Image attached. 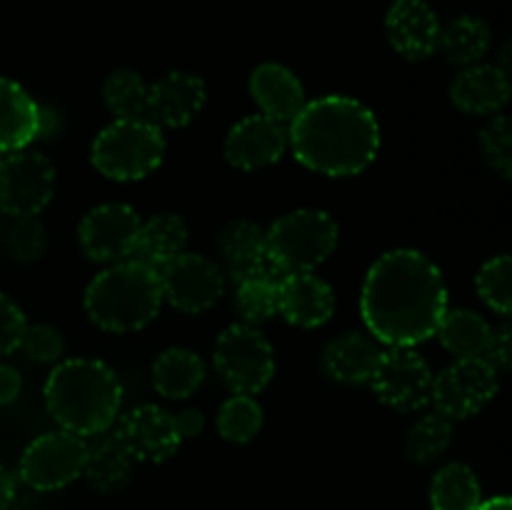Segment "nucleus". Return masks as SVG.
Wrapping results in <instances>:
<instances>
[{
  "label": "nucleus",
  "mask_w": 512,
  "mask_h": 510,
  "mask_svg": "<svg viewBox=\"0 0 512 510\" xmlns=\"http://www.w3.org/2000/svg\"><path fill=\"white\" fill-rule=\"evenodd\" d=\"M445 310L443 273L420 250H390L365 275L360 315L368 335L388 348H415L433 338Z\"/></svg>",
  "instance_id": "nucleus-1"
},
{
  "label": "nucleus",
  "mask_w": 512,
  "mask_h": 510,
  "mask_svg": "<svg viewBox=\"0 0 512 510\" xmlns=\"http://www.w3.org/2000/svg\"><path fill=\"white\" fill-rule=\"evenodd\" d=\"M288 145L300 165L330 178H350L368 168L380 150L373 110L348 95H323L290 120Z\"/></svg>",
  "instance_id": "nucleus-2"
},
{
  "label": "nucleus",
  "mask_w": 512,
  "mask_h": 510,
  "mask_svg": "<svg viewBox=\"0 0 512 510\" xmlns=\"http://www.w3.org/2000/svg\"><path fill=\"white\" fill-rule=\"evenodd\" d=\"M43 395L55 423L80 438L105 433L123 405L118 375L93 358L60 360L45 380Z\"/></svg>",
  "instance_id": "nucleus-3"
},
{
  "label": "nucleus",
  "mask_w": 512,
  "mask_h": 510,
  "mask_svg": "<svg viewBox=\"0 0 512 510\" xmlns=\"http://www.w3.org/2000/svg\"><path fill=\"white\" fill-rule=\"evenodd\" d=\"M85 313L108 333L143 330L163 305V288L155 270L120 260L95 275L85 288Z\"/></svg>",
  "instance_id": "nucleus-4"
},
{
  "label": "nucleus",
  "mask_w": 512,
  "mask_h": 510,
  "mask_svg": "<svg viewBox=\"0 0 512 510\" xmlns=\"http://www.w3.org/2000/svg\"><path fill=\"white\" fill-rule=\"evenodd\" d=\"M340 230L333 215L318 208H300L280 215L268 230V263L275 275L315 273L338 248Z\"/></svg>",
  "instance_id": "nucleus-5"
},
{
  "label": "nucleus",
  "mask_w": 512,
  "mask_h": 510,
  "mask_svg": "<svg viewBox=\"0 0 512 510\" xmlns=\"http://www.w3.org/2000/svg\"><path fill=\"white\" fill-rule=\"evenodd\" d=\"M165 158L163 130L148 118L113 120L98 133L90 148V160L100 175L118 183L143 180Z\"/></svg>",
  "instance_id": "nucleus-6"
},
{
  "label": "nucleus",
  "mask_w": 512,
  "mask_h": 510,
  "mask_svg": "<svg viewBox=\"0 0 512 510\" xmlns=\"http://www.w3.org/2000/svg\"><path fill=\"white\" fill-rule=\"evenodd\" d=\"M215 370L235 395H258L275 375L273 345L255 325H230L215 343Z\"/></svg>",
  "instance_id": "nucleus-7"
},
{
  "label": "nucleus",
  "mask_w": 512,
  "mask_h": 510,
  "mask_svg": "<svg viewBox=\"0 0 512 510\" xmlns=\"http://www.w3.org/2000/svg\"><path fill=\"white\" fill-rule=\"evenodd\" d=\"M88 443L68 430H55L35 438L20 455V478L33 490H60L83 475Z\"/></svg>",
  "instance_id": "nucleus-8"
},
{
  "label": "nucleus",
  "mask_w": 512,
  "mask_h": 510,
  "mask_svg": "<svg viewBox=\"0 0 512 510\" xmlns=\"http://www.w3.org/2000/svg\"><path fill=\"white\" fill-rule=\"evenodd\" d=\"M55 193V168L38 150H15L0 158V210L30 218L45 210Z\"/></svg>",
  "instance_id": "nucleus-9"
},
{
  "label": "nucleus",
  "mask_w": 512,
  "mask_h": 510,
  "mask_svg": "<svg viewBox=\"0 0 512 510\" xmlns=\"http://www.w3.org/2000/svg\"><path fill=\"white\" fill-rule=\"evenodd\" d=\"M498 370L483 358H458L433 375L430 403L450 420L478 415L498 395Z\"/></svg>",
  "instance_id": "nucleus-10"
},
{
  "label": "nucleus",
  "mask_w": 512,
  "mask_h": 510,
  "mask_svg": "<svg viewBox=\"0 0 512 510\" xmlns=\"http://www.w3.org/2000/svg\"><path fill=\"white\" fill-rule=\"evenodd\" d=\"M163 300L180 313L198 315L213 308L225 290V275L218 263L200 253H180L158 270Z\"/></svg>",
  "instance_id": "nucleus-11"
},
{
  "label": "nucleus",
  "mask_w": 512,
  "mask_h": 510,
  "mask_svg": "<svg viewBox=\"0 0 512 510\" xmlns=\"http://www.w3.org/2000/svg\"><path fill=\"white\" fill-rule=\"evenodd\" d=\"M370 388L388 408L415 413L430 405L433 373L423 355L413 348H388L383 350L378 370L370 378Z\"/></svg>",
  "instance_id": "nucleus-12"
},
{
  "label": "nucleus",
  "mask_w": 512,
  "mask_h": 510,
  "mask_svg": "<svg viewBox=\"0 0 512 510\" xmlns=\"http://www.w3.org/2000/svg\"><path fill=\"white\" fill-rule=\"evenodd\" d=\"M140 218L130 205L103 203L88 210L78 225V243L85 258L95 263H120L128 260L133 240L138 235Z\"/></svg>",
  "instance_id": "nucleus-13"
},
{
  "label": "nucleus",
  "mask_w": 512,
  "mask_h": 510,
  "mask_svg": "<svg viewBox=\"0 0 512 510\" xmlns=\"http://www.w3.org/2000/svg\"><path fill=\"white\" fill-rule=\"evenodd\" d=\"M115 438L125 445L133 460H143V463H165L178 453L183 443L175 415L150 403L130 408L128 413L120 415Z\"/></svg>",
  "instance_id": "nucleus-14"
},
{
  "label": "nucleus",
  "mask_w": 512,
  "mask_h": 510,
  "mask_svg": "<svg viewBox=\"0 0 512 510\" xmlns=\"http://www.w3.org/2000/svg\"><path fill=\"white\" fill-rule=\"evenodd\" d=\"M225 160L238 170H263L278 163L288 150V125L263 113L248 115L230 128Z\"/></svg>",
  "instance_id": "nucleus-15"
},
{
  "label": "nucleus",
  "mask_w": 512,
  "mask_h": 510,
  "mask_svg": "<svg viewBox=\"0 0 512 510\" xmlns=\"http://www.w3.org/2000/svg\"><path fill=\"white\" fill-rule=\"evenodd\" d=\"M438 13L428 0H395L385 15L388 43L405 60H428L438 50Z\"/></svg>",
  "instance_id": "nucleus-16"
},
{
  "label": "nucleus",
  "mask_w": 512,
  "mask_h": 510,
  "mask_svg": "<svg viewBox=\"0 0 512 510\" xmlns=\"http://www.w3.org/2000/svg\"><path fill=\"white\" fill-rule=\"evenodd\" d=\"M203 78L185 70H173L148 85V113L145 118L158 128H185L205 108Z\"/></svg>",
  "instance_id": "nucleus-17"
},
{
  "label": "nucleus",
  "mask_w": 512,
  "mask_h": 510,
  "mask_svg": "<svg viewBox=\"0 0 512 510\" xmlns=\"http://www.w3.org/2000/svg\"><path fill=\"white\" fill-rule=\"evenodd\" d=\"M335 313V293L315 273H293L280 278L278 315L298 328H320Z\"/></svg>",
  "instance_id": "nucleus-18"
},
{
  "label": "nucleus",
  "mask_w": 512,
  "mask_h": 510,
  "mask_svg": "<svg viewBox=\"0 0 512 510\" xmlns=\"http://www.w3.org/2000/svg\"><path fill=\"white\" fill-rule=\"evenodd\" d=\"M218 253L223 263V275L233 283L250 278V275L273 273L268 263V243L265 230L253 220H233L218 235Z\"/></svg>",
  "instance_id": "nucleus-19"
},
{
  "label": "nucleus",
  "mask_w": 512,
  "mask_h": 510,
  "mask_svg": "<svg viewBox=\"0 0 512 510\" xmlns=\"http://www.w3.org/2000/svg\"><path fill=\"white\" fill-rule=\"evenodd\" d=\"M250 95L258 103L260 113L278 123L290 125V120L303 110L305 88L298 75L280 63H263L250 73Z\"/></svg>",
  "instance_id": "nucleus-20"
},
{
  "label": "nucleus",
  "mask_w": 512,
  "mask_h": 510,
  "mask_svg": "<svg viewBox=\"0 0 512 510\" xmlns=\"http://www.w3.org/2000/svg\"><path fill=\"white\" fill-rule=\"evenodd\" d=\"M450 100L468 115L500 113L510 100V80L500 65H468L450 83Z\"/></svg>",
  "instance_id": "nucleus-21"
},
{
  "label": "nucleus",
  "mask_w": 512,
  "mask_h": 510,
  "mask_svg": "<svg viewBox=\"0 0 512 510\" xmlns=\"http://www.w3.org/2000/svg\"><path fill=\"white\" fill-rule=\"evenodd\" d=\"M383 348L373 335L345 333L330 340L323 350V370L328 378L345 385H363L378 370Z\"/></svg>",
  "instance_id": "nucleus-22"
},
{
  "label": "nucleus",
  "mask_w": 512,
  "mask_h": 510,
  "mask_svg": "<svg viewBox=\"0 0 512 510\" xmlns=\"http://www.w3.org/2000/svg\"><path fill=\"white\" fill-rule=\"evenodd\" d=\"M43 128V113L20 83L0 78V153H15L33 143Z\"/></svg>",
  "instance_id": "nucleus-23"
},
{
  "label": "nucleus",
  "mask_w": 512,
  "mask_h": 510,
  "mask_svg": "<svg viewBox=\"0 0 512 510\" xmlns=\"http://www.w3.org/2000/svg\"><path fill=\"white\" fill-rule=\"evenodd\" d=\"M185 245H188V228L183 218L173 213H160L140 223L128 260L158 273L163 265L185 253Z\"/></svg>",
  "instance_id": "nucleus-24"
},
{
  "label": "nucleus",
  "mask_w": 512,
  "mask_h": 510,
  "mask_svg": "<svg viewBox=\"0 0 512 510\" xmlns=\"http://www.w3.org/2000/svg\"><path fill=\"white\" fill-rule=\"evenodd\" d=\"M133 455L125 450V445L118 438H105L88 445V458H85L83 475L90 483V488L103 495L123 493L133 478Z\"/></svg>",
  "instance_id": "nucleus-25"
},
{
  "label": "nucleus",
  "mask_w": 512,
  "mask_h": 510,
  "mask_svg": "<svg viewBox=\"0 0 512 510\" xmlns=\"http://www.w3.org/2000/svg\"><path fill=\"white\" fill-rule=\"evenodd\" d=\"M205 380V363L188 348H170L153 363V385L163 398H190Z\"/></svg>",
  "instance_id": "nucleus-26"
},
{
  "label": "nucleus",
  "mask_w": 512,
  "mask_h": 510,
  "mask_svg": "<svg viewBox=\"0 0 512 510\" xmlns=\"http://www.w3.org/2000/svg\"><path fill=\"white\" fill-rule=\"evenodd\" d=\"M490 333H493V328H490L488 320L468 308L445 310L443 320L435 330L443 348L458 358H483Z\"/></svg>",
  "instance_id": "nucleus-27"
},
{
  "label": "nucleus",
  "mask_w": 512,
  "mask_h": 510,
  "mask_svg": "<svg viewBox=\"0 0 512 510\" xmlns=\"http://www.w3.org/2000/svg\"><path fill=\"white\" fill-rule=\"evenodd\" d=\"M493 43L488 23L475 15H460L450 20L445 28H440L438 50L445 55V60L453 65H475Z\"/></svg>",
  "instance_id": "nucleus-28"
},
{
  "label": "nucleus",
  "mask_w": 512,
  "mask_h": 510,
  "mask_svg": "<svg viewBox=\"0 0 512 510\" xmlns=\"http://www.w3.org/2000/svg\"><path fill=\"white\" fill-rule=\"evenodd\" d=\"M483 503V490L475 470L465 463H450L430 483L433 510H475Z\"/></svg>",
  "instance_id": "nucleus-29"
},
{
  "label": "nucleus",
  "mask_w": 512,
  "mask_h": 510,
  "mask_svg": "<svg viewBox=\"0 0 512 510\" xmlns=\"http://www.w3.org/2000/svg\"><path fill=\"white\" fill-rule=\"evenodd\" d=\"M235 290V310L245 325H258L278 315L280 275L260 273L240 280Z\"/></svg>",
  "instance_id": "nucleus-30"
},
{
  "label": "nucleus",
  "mask_w": 512,
  "mask_h": 510,
  "mask_svg": "<svg viewBox=\"0 0 512 510\" xmlns=\"http://www.w3.org/2000/svg\"><path fill=\"white\" fill-rule=\"evenodd\" d=\"M453 443V420L448 415L433 413L423 415L405 438V455L418 465H430L443 458L445 450Z\"/></svg>",
  "instance_id": "nucleus-31"
},
{
  "label": "nucleus",
  "mask_w": 512,
  "mask_h": 510,
  "mask_svg": "<svg viewBox=\"0 0 512 510\" xmlns=\"http://www.w3.org/2000/svg\"><path fill=\"white\" fill-rule=\"evenodd\" d=\"M103 100L115 120H140L148 113V85L135 70H113L103 83Z\"/></svg>",
  "instance_id": "nucleus-32"
},
{
  "label": "nucleus",
  "mask_w": 512,
  "mask_h": 510,
  "mask_svg": "<svg viewBox=\"0 0 512 510\" xmlns=\"http://www.w3.org/2000/svg\"><path fill=\"white\" fill-rule=\"evenodd\" d=\"M263 428V408L253 395H233L218 410V433L230 443H250Z\"/></svg>",
  "instance_id": "nucleus-33"
},
{
  "label": "nucleus",
  "mask_w": 512,
  "mask_h": 510,
  "mask_svg": "<svg viewBox=\"0 0 512 510\" xmlns=\"http://www.w3.org/2000/svg\"><path fill=\"white\" fill-rule=\"evenodd\" d=\"M475 288L483 303L493 308L495 313L510 315L512 310V260L510 255H498L490 258L483 268L478 270Z\"/></svg>",
  "instance_id": "nucleus-34"
},
{
  "label": "nucleus",
  "mask_w": 512,
  "mask_h": 510,
  "mask_svg": "<svg viewBox=\"0 0 512 510\" xmlns=\"http://www.w3.org/2000/svg\"><path fill=\"white\" fill-rule=\"evenodd\" d=\"M480 150L483 158L495 173L503 178L512 175V123L508 115H495L483 130H480Z\"/></svg>",
  "instance_id": "nucleus-35"
},
{
  "label": "nucleus",
  "mask_w": 512,
  "mask_h": 510,
  "mask_svg": "<svg viewBox=\"0 0 512 510\" xmlns=\"http://www.w3.org/2000/svg\"><path fill=\"white\" fill-rule=\"evenodd\" d=\"M8 250L18 263H35L48 250V233L35 215L15 218L8 230Z\"/></svg>",
  "instance_id": "nucleus-36"
},
{
  "label": "nucleus",
  "mask_w": 512,
  "mask_h": 510,
  "mask_svg": "<svg viewBox=\"0 0 512 510\" xmlns=\"http://www.w3.org/2000/svg\"><path fill=\"white\" fill-rule=\"evenodd\" d=\"M20 350L25 353V358L33 360L38 365H55L60 363L65 353V340L53 325H45V323H35L28 325L20 338Z\"/></svg>",
  "instance_id": "nucleus-37"
},
{
  "label": "nucleus",
  "mask_w": 512,
  "mask_h": 510,
  "mask_svg": "<svg viewBox=\"0 0 512 510\" xmlns=\"http://www.w3.org/2000/svg\"><path fill=\"white\" fill-rule=\"evenodd\" d=\"M25 328H28V320H25L23 310L8 295L0 293V355L18 350Z\"/></svg>",
  "instance_id": "nucleus-38"
},
{
  "label": "nucleus",
  "mask_w": 512,
  "mask_h": 510,
  "mask_svg": "<svg viewBox=\"0 0 512 510\" xmlns=\"http://www.w3.org/2000/svg\"><path fill=\"white\" fill-rule=\"evenodd\" d=\"M483 360L490 365V368L498 370V373H503V370H510V365H512V330H510L508 323L493 328V333H490V340H488V348H485V353H483Z\"/></svg>",
  "instance_id": "nucleus-39"
},
{
  "label": "nucleus",
  "mask_w": 512,
  "mask_h": 510,
  "mask_svg": "<svg viewBox=\"0 0 512 510\" xmlns=\"http://www.w3.org/2000/svg\"><path fill=\"white\" fill-rule=\"evenodd\" d=\"M20 390H23V378H20L18 370L10 368V365H0V405L13 403Z\"/></svg>",
  "instance_id": "nucleus-40"
},
{
  "label": "nucleus",
  "mask_w": 512,
  "mask_h": 510,
  "mask_svg": "<svg viewBox=\"0 0 512 510\" xmlns=\"http://www.w3.org/2000/svg\"><path fill=\"white\" fill-rule=\"evenodd\" d=\"M175 425H178L180 438H195V435L203 433L205 428V415L200 410H183L180 415H175Z\"/></svg>",
  "instance_id": "nucleus-41"
},
{
  "label": "nucleus",
  "mask_w": 512,
  "mask_h": 510,
  "mask_svg": "<svg viewBox=\"0 0 512 510\" xmlns=\"http://www.w3.org/2000/svg\"><path fill=\"white\" fill-rule=\"evenodd\" d=\"M15 500V478L0 465V510H8Z\"/></svg>",
  "instance_id": "nucleus-42"
},
{
  "label": "nucleus",
  "mask_w": 512,
  "mask_h": 510,
  "mask_svg": "<svg viewBox=\"0 0 512 510\" xmlns=\"http://www.w3.org/2000/svg\"><path fill=\"white\" fill-rule=\"evenodd\" d=\"M475 510H512V500L508 495H498V498L483 500Z\"/></svg>",
  "instance_id": "nucleus-43"
}]
</instances>
